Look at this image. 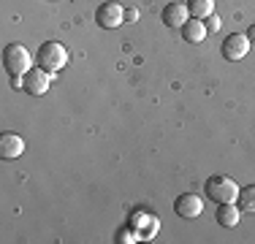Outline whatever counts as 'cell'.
<instances>
[{
	"label": "cell",
	"instance_id": "14",
	"mask_svg": "<svg viewBox=\"0 0 255 244\" xmlns=\"http://www.w3.org/2000/svg\"><path fill=\"white\" fill-rule=\"evenodd\" d=\"M206 30H212V33H217V30H220V19H217L215 14L209 16V24H206Z\"/></svg>",
	"mask_w": 255,
	"mask_h": 244
},
{
	"label": "cell",
	"instance_id": "7",
	"mask_svg": "<svg viewBox=\"0 0 255 244\" xmlns=\"http://www.w3.org/2000/svg\"><path fill=\"white\" fill-rule=\"evenodd\" d=\"M95 19H98L101 27H120L125 19V11H123V5L120 3H103L98 11H95Z\"/></svg>",
	"mask_w": 255,
	"mask_h": 244
},
{
	"label": "cell",
	"instance_id": "2",
	"mask_svg": "<svg viewBox=\"0 0 255 244\" xmlns=\"http://www.w3.org/2000/svg\"><path fill=\"white\" fill-rule=\"evenodd\" d=\"M35 60H38V68H44L46 73H57L68 65V52L57 41H46V44H41Z\"/></svg>",
	"mask_w": 255,
	"mask_h": 244
},
{
	"label": "cell",
	"instance_id": "16",
	"mask_svg": "<svg viewBox=\"0 0 255 244\" xmlns=\"http://www.w3.org/2000/svg\"><path fill=\"white\" fill-rule=\"evenodd\" d=\"M247 38H250V44H255V22L250 24V30H247Z\"/></svg>",
	"mask_w": 255,
	"mask_h": 244
},
{
	"label": "cell",
	"instance_id": "13",
	"mask_svg": "<svg viewBox=\"0 0 255 244\" xmlns=\"http://www.w3.org/2000/svg\"><path fill=\"white\" fill-rule=\"evenodd\" d=\"M239 209L242 212H250V215H255V185H247L239 190Z\"/></svg>",
	"mask_w": 255,
	"mask_h": 244
},
{
	"label": "cell",
	"instance_id": "8",
	"mask_svg": "<svg viewBox=\"0 0 255 244\" xmlns=\"http://www.w3.org/2000/svg\"><path fill=\"white\" fill-rule=\"evenodd\" d=\"M25 152V141H22L16 133H3L0 136V157L3 160H14Z\"/></svg>",
	"mask_w": 255,
	"mask_h": 244
},
{
	"label": "cell",
	"instance_id": "6",
	"mask_svg": "<svg viewBox=\"0 0 255 244\" xmlns=\"http://www.w3.org/2000/svg\"><path fill=\"white\" fill-rule=\"evenodd\" d=\"M22 90L30 95H44L49 90V73L44 68H30L25 76H22Z\"/></svg>",
	"mask_w": 255,
	"mask_h": 244
},
{
	"label": "cell",
	"instance_id": "12",
	"mask_svg": "<svg viewBox=\"0 0 255 244\" xmlns=\"http://www.w3.org/2000/svg\"><path fill=\"white\" fill-rule=\"evenodd\" d=\"M187 11L193 19H209L215 14V0H187Z\"/></svg>",
	"mask_w": 255,
	"mask_h": 244
},
{
	"label": "cell",
	"instance_id": "5",
	"mask_svg": "<svg viewBox=\"0 0 255 244\" xmlns=\"http://www.w3.org/2000/svg\"><path fill=\"white\" fill-rule=\"evenodd\" d=\"M247 52H250V38H247V33H231L228 38L223 41V57H226L228 63L242 60Z\"/></svg>",
	"mask_w": 255,
	"mask_h": 244
},
{
	"label": "cell",
	"instance_id": "15",
	"mask_svg": "<svg viewBox=\"0 0 255 244\" xmlns=\"http://www.w3.org/2000/svg\"><path fill=\"white\" fill-rule=\"evenodd\" d=\"M125 19H128V22H136V19H138V11H136V8H128V11H125Z\"/></svg>",
	"mask_w": 255,
	"mask_h": 244
},
{
	"label": "cell",
	"instance_id": "11",
	"mask_svg": "<svg viewBox=\"0 0 255 244\" xmlns=\"http://www.w3.org/2000/svg\"><path fill=\"white\" fill-rule=\"evenodd\" d=\"M182 38H185L187 44H201L206 38V24L201 19H187L182 24Z\"/></svg>",
	"mask_w": 255,
	"mask_h": 244
},
{
	"label": "cell",
	"instance_id": "9",
	"mask_svg": "<svg viewBox=\"0 0 255 244\" xmlns=\"http://www.w3.org/2000/svg\"><path fill=\"white\" fill-rule=\"evenodd\" d=\"M187 19H190V11H187V3H168L163 8V22L168 27H182Z\"/></svg>",
	"mask_w": 255,
	"mask_h": 244
},
{
	"label": "cell",
	"instance_id": "1",
	"mask_svg": "<svg viewBox=\"0 0 255 244\" xmlns=\"http://www.w3.org/2000/svg\"><path fill=\"white\" fill-rule=\"evenodd\" d=\"M204 190H206V195H209L215 204H231V201L239 198L242 187L236 185L231 176H226V174H212L209 179H206Z\"/></svg>",
	"mask_w": 255,
	"mask_h": 244
},
{
	"label": "cell",
	"instance_id": "3",
	"mask_svg": "<svg viewBox=\"0 0 255 244\" xmlns=\"http://www.w3.org/2000/svg\"><path fill=\"white\" fill-rule=\"evenodd\" d=\"M3 65L11 76H25L30 71V52L22 44H8L3 49Z\"/></svg>",
	"mask_w": 255,
	"mask_h": 244
},
{
	"label": "cell",
	"instance_id": "4",
	"mask_svg": "<svg viewBox=\"0 0 255 244\" xmlns=\"http://www.w3.org/2000/svg\"><path fill=\"white\" fill-rule=\"evenodd\" d=\"M174 212H177V217H182V220H196V217H201V212H204L201 195H196V193H182L179 198L174 201Z\"/></svg>",
	"mask_w": 255,
	"mask_h": 244
},
{
	"label": "cell",
	"instance_id": "10",
	"mask_svg": "<svg viewBox=\"0 0 255 244\" xmlns=\"http://www.w3.org/2000/svg\"><path fill=\"white\" fill-rule=\"evenodd\" d=\"M217 223L223 225V228H236L239 225V217H242V209L239 206H234V201L231 204H217Z\"/></svg>",
	"mask_w": 255,
	"mask_h": 244
}]
</instances>
